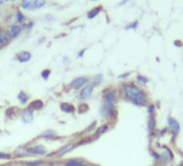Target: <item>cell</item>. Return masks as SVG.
Returning a JSON list of instances; mask_svg holds the SVG:
<instances>
[{
	"instance_id": "4fadbf2b",
	"label": "cell",
	"mask_w": 183,
	"mask_h": 166,
	"mask_svg": "<svg viewBox=\"0 0 183 166\" xmlns=\"http://www.w3.org/2000/svg\"><path fill=\"white\" fill-rule=\"evenodd\" d=\"M76 147V144H73V142H70V144H67L66 146H64L63 148H60L59 150H57L56 152H55V154L56 155H64V154L68 153V152H70V151L72 150L73 148Z\"/></svg>"
},
{
	"instance_id": "74e56055",
	"label": "cell",
	"mask_w": 183,
	"mask_h": 166,
	"mask_svg": "<svg viewBox=\"0 0 183 166\" xmlns=\"http://www.w3.org/2000/svg\"><path fill=\"white\" fill-rule=\"evenodd\" d=\"M85 51H86V49H82V50H81L79 53H78V57H79V58L83 57V55H84V53H85Z\"/></svg>"
},
{
	"instance_id": "f1b7e54d",
	"label": "cell",
	"mask_w": 183,
	"mask_h": 166,
	"mask_svg": "<svg viewBox=\"0 0 183 166\" xmlns=\"http://www.w3.org/2000/svg\"><path fill=\"white\" fill-rule=\"evenodd\" d=\"M50 75H51L50 69H44V70H42V72H41V77L43 80H47L49 77H50Z\"/></svg>"
},
{
	"instance_id": "9a60e30c",
	"label": "cell",
	"mask_w": 183,
	"mask_h": 166,
	"mask_svg": "<svg viewBox=\"0 0 183 166\" xmlns=\"http://www.w3.org/2000/svg\"><path fill=\"white\" fill-rule=\"evenodd\" d=\"M66 166H89L87 163L78 159H70L66 161Z\"/></svg>"
},
{
	"instance_id": "bcb514c9",
	"label": "cell",
	"mask_w": 183,
	"mask_h": 166,
	"mask_svg": "<svg viewBox=\"0 0 183 166\" xmlns=\"http://www.w3.org/2000/svg\"><path fill=\"white\" fill-rule=\"evenodd\" d=\"M9 1H12V2H13V1H16V0H9Z\"/></svg>"
},
{
	"instance_id": "836d02e7",
	"label": "cell",
	"mask_w": 183,
	"mask_h": 166,
	"mask_svg": "<svg viewBox=\"0 0 183 166\" xmlns=\"http://www.w3.org/2000/svg\"><path fill=\"white\" fill-rule=\"evenodd\" d=\"M44 19H45V22L51 23V22H53V21H54V17H53V15H52V14H45Z\"/></svg>"
},
{
	"instance_id": "7a4b0ae2",
	"label": "cell",
	"mask_w": 183,
	"mask_h": 166,
	"mask_svg": "<svg viewBox=\"0 0 183 166\" xmlns=\"http://www.w3.org/2000/svg\"><path fill=\"white\" fill-rule=\"evenodd\" d=\"M99 113H100L101 118L108 120H114L117 116V111L115 106L108 105V103H102V106H101L100 110H99Z\"/></svg>"
},
{
	"instance_id": "52a82bcc",
	"label": "cell",
	"mask_w": 183,
	"mask_h": 166,
	"mask_svg": "<svg viewBox=\"0 0 183 166\" xmlns=\"http://www.w3.org/2000/svg\"><path fill=\"white\" fill-rule=\"evenodd\" d=\"M148 131L149 134L154 136L156 131H157V121H156V114L155 116H150L148 120Z\"/></svg>"
},
{
	"instance_id": "d6a6232c",
	"label": "cell",
	"mask_w": 183,
	"mask_h": 166,
	"mask_svg": "<svg viewBox=\"0 0 183 166\" xmlns=\"http://www.w3.org/2000/svg\"><path fill=\"white\" fill-rule=\"evenodd\" d=\"M96 124H97V122H96V121H94V122L92 123V124L89 126V127H87V129H85L84 133H87V132H91V131H93V129H94L95 127H96Z\"/></svg>"
},
{
	"instance_id": "484cf974",
	"label": "cell",
	"mask_w": 183,
	"mask_h": 166,
	"mask_svg": "<svg viewBox=\"0 0 183 166\" xmlns=\"http://www.w3.org/2000/svg\"><path fill=\"white\" fill-rule=\"evenodd\" d=\"M93 85H99L101 84L102 82H104V75H101V73H98V75H94V78H93Z\"/></svg>"
},
{
	"instance_id": "e0dca14e",
	"label": "cell",
	"mask_w": 183,
	"mask_h": 166,
	"mask_svg": "<svg viewBox=\"0 0 183 166\" xmlns=\"http://www.w3.org/2000/svg\"><path fill=\"white\" fill-rule=\"evenodd\" d=\"M149 82H150V79L147 77V75H142V73H138L136 75V83L139 85H145L148 84Z\"/></svg>"
},
{
	"instance_id": "8fae6325",
	"label": "cell",
	"mask_w": 183,
	"mask_h": 166,
	"mask_svg": "<svg viewBox=\"0 0 183 166\" xmlns=\"http://www.w3.org/2000/svg\"><path fill=\"white\" fill-rule=\"evenodd\" d=\"M102 10H104V6H102V4L96 6L92 8L91 10H89V11H87V13H86V16H87V19H95L96 16L99 15V13H100Z\"/></svg>"
},
{
	"instance_id": "1f68e13d",
	"label": "cell",
	"mask_w": 183,
	"mask_h": 166,
	"mask_svg": "<svg viewBox=\"0 0 183 166\" xmlns=\"http://www.w3.org/2000/svg\"><path fill=\"white\" fill-rule=\"evenodd\" d=\"M130 75H132V72H125V73H122V75H119V79L120 80H126L128 77H130Z\"/></svg>"
},
{
	"instance_id": "ffe728a7",
	"label": "cell",
	"mask_w": 183,
	"mask_h": 166,
	"mask_svg": "<svg viewBox=\"0 0 183 166\" xmlns=\"http://www.w3.org/2000/svg\"><path fill=\"white\" fill-rule=\"evenodd\" d=\"M15 21H16V23L17 24H23V23H25L26 22V16H25V14L21 11L19 9H17L15 11Z\"/></svg>"
},
{
	"instance_id": "7402d4cb",
	"label": "cell",
	"mask_w": 183,
	"mask_h": 166,
	"mask_svg": "<svg viewBox=\"0 0 183 166\" xmlns=\"http://www.w3.org/2000/svg\"><path fill=\"white\" fill-rule=\"evenodd\" d=\"M156 106H155L154 103H149L148 105H147V112H148L149 116H155L156 114Z\"/></svg>"
},
{
	"instance_id": "d590c367",
	"label": "cell",
	"mask_w": 183,
	"mask_h": 166,
	"mask_svg": "<svg viewBox=\"0 0 183 166\" xmlns=\"http://www.w3.org/2000/svg\"><path fill=\"white\" fill-rule=\"evenodd\" d=\"M174 45L177 47H183V42L181 40H174Z\"/></svg>"
},
{
	"instance_id": "ba28073f",
	"label": "cell",
	"mask_w": 183,
	"mask_h": 166,
	"mask_svg": "<svg viewBox=\"0 0 183 166\" xmlns=\"http://www.w3.org/2000/svg\"><path fill=\"white\" fill-rule=\"evenodd\" d=\"M22 30H23L22 25H19L17 23H13V24H11V25L8 27V32H9L10 36H11L12 39L17 37V36L22 32Z\"/></svg>"
},
{
	"instance_id": "5b68a950",
	"label": "cell",
	"mask_w": 183,
	"mask_h": 166,
	"mask_svg": "<svg viewBox=\"0 0 183 166\" xmlns=\"http://www.w3.org/2000/svg\"><path fill=\"white\" fill-rule=\"evenodd\" d=\"M89 79L87 77H78V78L73 79L72 81L69 83V86L73 90H80L83 86H85L89 83Z\"/></svg>"
},
{
	"instance_id": "ee69618b",
	"label": "cell",
	"mask_w": 183,
	"mask_h": 166,
	"mask_svg": "<svg viewBox=\"0 0 183 166\" xmlns=\"http://www.w3.org/2000/svg\"><path fill=\"white\" fill-rule=\"evenodd\" d=\"M47 166H59V165H56V164H50V165H47Z\"/></svg>"
},
{
	"instance_id": "60d3db41",
	"label": "cell",
	"mask_w": 183,
	"mask_h": 166,
	"mask_svg": "<svg viewBox=\"0 0 183 166\" xmlns=\"http://www.w3.org/2000/svg\"><path fill=\"white\" fill-rule=\"evenodd\" d=\"M44 41H45V37H41V38H40V40H39L38 43L40 44V43H42V42H44Z\"/></svg>"
},
{
	"instance_id": "f546056e",
	"label": "cell",
	"mask_w": 183,
	"mask_h": 166,
	"mask_svg": "<svg viewBox=\"0 0 183 166\" xmlns=\"http://www.w3.org/2000/svg\"><path fill=\"white\" fill-rule=\"evenodd\" d=\"M42 164V161L40 160H35V161H29V162H26V165L28 166H39Z\"/></svg>"
},
{
	"instance_id": "603a6c76",
	"label": "cell",
	"mask_w": 183,
	"mask_h": 166,
	"mask_svg": "<svg viewBox=\"0 0 183 166\" xmlns=\"http://www.w3.org/2000/svg\"><path fill=\"white\" fill-rule=\"evenodd\" d=\"M17 99H19V101L22 103V105H25V103H27V100H28V95L26 94L24 91H21L19 94H17Z\"/></svg>"
},
{
	"instance_id": "30bf717a",
	"label": "cell",
	"mask_w": 183,
	"mask_h": 166,
	"mask_svg": "<svg viewBox=\"0 0 183 166\" xmlns=\"http://www.w3.org/2000/svg\"><path fill=\"white\" fill-rule=\"evenodd\" d=\"M22 120L26 124L30 123L34 120V111L30 108H25L22 111Z\"/></svg>"
},
{
	"instance_id": "6da1fadb",
	"label": "cell",
	"mask_w": 183,
	"mask_h": 166,
	"mask_svg": "<svg viewBox=\"0 0 183 166\" xmlns=\"http://www.w3.org/2000/svg\"><path fill=\"white\" fill-rule=\"evenodd\" d=\"M123 98L137 107H147L150 103L149 93L134 81H126L121 84Z\"/></svg>"
},
{
	"instance_id": "7bdbcfd3",
	"label": "cell",
	"mask_w": 183,
	"mask_h": 166,
	"mask_svg": "<svg viewBox=\"0 0 183 166\" xmlns=\"http://www.w3.org/2000/svg\"><path fill=\"white\" fill-rule=\"evenodd\" d=\"M6 0H0V4H2V3H4L6 2Z\"/></svg>"
},
{
	"instance_id": "f6af8a7d",
	"label": "cell",
	"mask_w": 183,
	"mask_h": 166,
	"mask_svg": "<svg viewBox=\"0 0 183 166\" xmlns=\"http://www.w3.org/2000/svg\"><path fill=\"white\" fill-rule=\"evenodd\" d=\"M89 1H91V2H96V1H98V0H89Z\"/></svg>"
},
{
	"instance_id": "4316f807",
	"label": "cell",
	"mask_w": 183,
	"mask_h": 166,
	"mask_svg": "<svg viewBox=\"0 0 183 166\" xmlns=\"http://www.w3.org/2000/svg\"><path fill=\"white\" fill-rule=\"evenodd\" d=\"M138 26H139V21L138 19H136V21H134V22L129 23V24H127L126 26H125V29L126 30H136L137 28H138Z\"/></svg>"
},
{
	"instance_id": "83f0119b",
	"label": "cell",
	"mask_w": 183,
	"mask_h": 166,
	"mask_svg": "<svg viewBox=\"0 0 183 166\" xmlns=\"http://www.w3.org/2000/svg\"><path fill=\"white\" fill-rule=\"evenodd\" d=\"M34 25H35L34 21H26L25 23L22 24V29L23 30H30L34 27Z\"/></svg>"
},
{
	"instance_id": "9c48e42d",
	"label": "cell",
	"mask_w": 183,
	"mask_h": 166,
	"mask_svg": "<svg viewBox=\"0 0 183 166\" xmlns=\"http://www.w3.org/2000/svg\"><path fill=\"white\" fill-rule=\"evenodd\" d=\"M27 152H28L29 155H31V154L42 155V154L46 153V149H45L44 146L39 144V146H35V147H31V148H29V149H27Z\"/></svg>"
},
{
	"instance_id": "f35d334b",
	"label": "cell",
	"mask_w": 183,
	"mask_h": 166,
	"mask_svg": "<svg viewBox=\"0 0 183 166\" xmlns=\"http://www.w3.org/2000/svg\"><path fill=\"white\" fill-rule=\"evenodd\" d=\"M128 1H130V0H122V1L119 3V6H124V4H126Z\"/></svg>"
},
{
	"instance_id": "5bb4252c",
	"label": "cell",
	"mask_w": 183,
	"mask_h": 166,
	"mask_svg": "<svg viewBox=\"0 0 183 166\" xmlns=\"http://www.w3.org/2000/svg\"><path fill=\"white\" fill-rule=\"evenodd\" d=\"M109 129H110V126H109V124H102V125H100L97 129H96V132H95L94 137H95V138L100 137V136H102V135H104V134H106V133H107L108 131H109Z\"/></svg>"
},
{
	"instance_id": "ac0fdd59",
	"label": "cell",
	"mask_w": 183,
	"mask_h": 166,
	"mask_svg": "<svg viewBox=\"0 0 183 166\" xmlns=\"http://www.w3.org/2000/svg\"><path fill=\"white\" fill-rule=\"evenodd\" d=\"M46 1L47 0H34V3H32L30 11H37V10L42 9L46 4Z\"/></svg>"
},
{
	"instance_id": "4dcf8cb0",
	"label": "cell",
	"mask_w": 183,
	"mask_h": 166,
	"mask_svg": "<svg viewBox=\"0 0 183 166\" xmlns=\"http://www.w3.org/2000/svg\"><path fill=\"white\" fill-rule=\"evenodd\" d=\"M87 108H89V106H87L86 103H83V105L80 106V108L78 109V111H79L80 113H83V112H85V111H87Z\"/></svg>"
},
{
	"instance_id": "e575fe53",
	"label": "cell",
	"mask_w": 183,
	"mask_h": 166,
	"mask_svg": "<svg viewBox=\"0 0 183 166\" xmlns=\"http://www.w3.org/2000/svg\"><path fill=\"white\" fill-rule=\"evenodd\" d=\"M10 154L8 153H3V152H0V160H8L10 159Z\"/></svg>"
},
{
	"instance_id": "8992f818",
	"label": "cell",
	"mask_w": 183,
	"mask_h": 166,
	"mask_svg": "<svg viewBox=\"0 0 183 166\" xmlns=\"http://www.w3.org/2000/svg\"><path fill=\"white\" fill-rule=\"evenodd\" d=\"M93 90H94V85L91 84V83H87L85 86H83L82 90L80 91V98L81 100L85 101V100L89 99L93 94Z\"/></svg>"
},
{
	"instance_id": "cb8c5ba5",
	"label": "cell",
	"mask_w": 183,
	"mask_h": 166,
	"mask_svg": "<svg viewBox=\"0 0 183 166\" xmlns=\"http://www.w3.org/2000/svg\"><path fill=\"white\" fill-rule=\"evenodd\" d=\"M56 136V132L55 131H52V129H47V131H44L40 135L41 138H53Z\"/></svg>"
},
{
	"instance_id": "b9f144b4",
	"label": "cell",
	"mask_w": 183,
	"mask_h": 166,
	"mask_svg": "<svg viewBox=\"0 0 183 166\" xmlns=\"http://www.w3.org/2000/svg\"><path fill=\"white\" fill-rule=\"evenodd\" d=\"M3 32H4V30H3V28L1 27V26H0V36H1V34H3Z\"/></svg>"
},
{
	"instance_id": "ab89813d",
	"label": "cell",
	"mask_w": 183,
	"mask_h": 166,
	"mask_svg": "<svg viewBox=\"0 0 183 166\" xmlns=\"http://www.w3.org/2000/svg\"><path fill=\"white\" fill-rule=\"evenodd\" d=\"M63 62H64V63H65V64L69 63V62H70V60H69V57H68V56H64V57H63Z\"/></svg>"
},
{
	"instance_id": "7c38bea8",
	"label": "cell",
	"mask_w": 183,
	"mask_h": 166,
	"mask_svg": "<svg viewBox=\"0 0 183 166\" xmlns=\"http://www.w3.org/2000/svg\"><path fill=\"white\" fill-rule=\"evenodd\" d=\"M16 60L19 63H27L31 60V53L28 51H21L19 53L16 54Z\"/></svg>"
},
{
	"instance_id": "277c9868",
	"label": "cell",
	"mask_w": 183,
	"mask_h": 166,
	"mask_svg": "<svg viewBox=\"0 0 183 166\" xmlns=\"http://www.w3.org/2000/svg\"><path fill=\"white\" fill-rule=\"evenodd\" d=\"M167 129H169V133H170L174 137H177L178 135L180 134L181 125H180V123H179V121H178L177 119H174V116H168Z\"/></svg>"
},
{
	"instance_id": "2e32d148",
	"label": "cell",
	"mask_w": 183,
	"mask_h": 166,
	"mask_svg": "<svg viewBox=\"0 0 183 166\" xmlns=\"http://www.w3.org/2000/svg\"><path fill=\"white\" fill-rule=\"evenodd\" d=\"M34 3V0H21L19 1V8L25 11H30Z\"/></svg>"
},
{
	"instance_id": "44dd1931",
	"label": "cell",
	"mask_w": 183,
	"mask_h": 166,
	"mask_svg": "<svg viewBox=\"0 0 183 166\" xmlns=\"http://www.w3.org/2000/svg\"><path fill=\"white\" fill-rule=\"evenodd\" d=\"M28 108H30V109L34 111V110H40L43 108V101L40 99H35L34 101H31L30 103V105H29Z\"/></svg>"
},
{
	"instance_id": "8d00e7d4",
	"label": "cell",
	"mask_w": 183,
	"mask_h": 166,
	"mask_svg": "<svg viewBox=\"0 0 183 166\" xmlns=\"http://www.w3.org/2000/svg\"><path fill=\"white\" fill-rule=\"evenodd\" d=\"M6 43H8L6 42V40L4 39V37H3V34H1L0 36V47H2V45H4Z\"/></svg>"
},
{
	"instance_id": "3957f363",
	"label": "cell",
	"mask_w": 183,
	"mask_h": 166,
	"mask_svg": "<svg viewBox=\"0 0 183 166\" xmlns=\"http://www.w3.org/2000/svg\"><path fill=\"white\" fill-rule=\"evenodd\" d=\"M102 100H104V103H108V105L115 106L117 103V91H115V90H112V88H106V90H104V93H102Z\"/></svg>"
},
{
	"instance_id": "d6986e66",
	"label": "cell",
	"mask_w": 183,
	"mask_h": 166,
	"mask_svg": "<svg viewBox=\"0 0 183 166\" xmlns=\"http://www.w3.org/2000/svg\"><path fill=\"white\" fill-rule=\"evenodd\" d=\"M60 109L63 110L64 112H67V113H73L74 111H76L74 106L71 105V103H60Z\"/></svg>"
},
{
	"instance_id": "d4e9b609",
	"label": "cell",
	"mask_w": 183,
	"mask_h": 166,
	"mask_svg": "<svg viewBox=\"0 0 183 166\" xmlns=\"http://www.w3.org/2000/svg\"><path fill=\"white\" fill-rule=\"evenodd\" d=\"M150 155H151L152 159H153L154 162H156V163H158L159 160H161V153L157 152L156 150H154V149H151V150H150Z\"/></svg>"
}]
</instances>
